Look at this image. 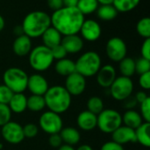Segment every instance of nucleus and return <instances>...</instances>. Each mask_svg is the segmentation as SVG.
Returning a JSON list of instances; mask_svg holds the SVG:
<instances>
[{
  "mask_svg": "<svg viewBox=\"0 0 150 150\" xmlns=\"http://www.w3.org/2000/svg\"><path fill=\"white\" fill-rule=\"evenodd\" d=\"M51 27L62 35L77 34L84 21V16L76 7L63 6L50 16Z\"/></svg>",
  "mask_w": 150,
  "mask_h": 150,
  "instance_id": "nucleus-1",
  "label": "nucleus"
},
{
  "mask_svg": "<svg viewBox=\"0 0 150 150\" xmlns=\"http://www.w3.org/2000/svg\"><path fill=\"white\" fill-rule=\"evenodd\" d=\"M21 27L24 34L29 38L41 37L43 33L51 27V19L45 11H31L24 18Z\"/></svg>",
  "mask_w": 150,
  "mask_h": 150,
  "instance_id": "nucleus-2",
  "label": "nucleus"
},
{
  "mask_svg": "<svg viewBox=\"0 0 150 150\" xmlns=\"http://www.w3.org/2000/svg\"><path fill=\"white\" fill-rule=\"evenodd\" d=\"M46 107L56 114L66 112L71 105V95L63 86L55 85L49 88L43 95Z\"/></svg>",
  "mask_w": 150,
  "mask_h": 150,
  "instance_id": "nucleus-3",
  "label": "nucleus"
},
{
  "mask_svg": "<svg viewBox=\"0 0 150 150\" xmlns=\"http://www.w3.org/2000/svg\"><path fill=\"white\" fill-rule=\"evenodd\" d=\"M76 72L84 78L92 77L98 73L101 68L102 61L100 56L92 50L84 52L75 62Z\"/></svg>",
  "mask_w": 150,
  "mask_h": 150,
  "instance_id": "nucleus-4",
  "label": "nucleus"
},
{
  "mask_svg": "<svg viewBox=\"0 0 150 150\" xmlns=\"http://www.w3.org/2000/svg\"><path fill=\"white\" fill-rule=\"evenodd\" d=\"M3 80L4 85L11 89L13 94L23 93L27 89L28 75L20 68H8L3 74Z\"/></svg>",
  "mask_w": 150,
  "mask_h": 150,
  "instance_id": "nucleus-5",
  "label": "nucleus"
},
{
  "mask_svg": "<svg viewBox=\"0 0 150 150\" xmlns=\"http://www.w3.org/2000/svg\"><path fill=\"white\" fill-rule=\"evenodd\" d=\"M30 66L36 72H45L52 65L54 57L51 50L44 45H39L32 49L28 57Z\"/></svg>",
  "mask_w": 150,
  "mask_h": 150,
  "instance_id": "nucleus-6",
  "label": "nucleus"
},
{
  "mask_svg": "<svg viewBox=\"0 0 150 150\" xmlns=\"http://www.w3.org/2000/svg\"><path fill=\"white\" fill-rule=\"evenodd\" d=\"M97 127L104 133L112 134L122 126L121 114L112 109L103 110V111L97 116Z\"/></svg>",
  "mask_w": 150,
  "mask_h": 150,
  "instance_id": "nucleus-7",
  "label": "nucleus"
},
{
  "mask_svg": "<svg viewBox=\"0 0 150 150\" xmlns=\"http://www.w3.org/2000/svg\"><path fill=\"white\" fill-rule=\"evenodd\" d=\"M110 94L116 101H126L134 91V82L131 78L120 76L109 88Z\"/></svg>",
  "mask_w": 150,
  "mask_h": 150,
  "instance_id": "nucleus-8",
  "label": "nucleus"
},
{
  "mask_svg": "<svg viewBox=\"0 0 150 150\" xmlns=\"http://www.w3.org/2000/svg\"><path fill=\"white\" fill-rule=\"evenodd\" d=\"M39 126L43 132L51 135L61 132L63 128V122L59 114L47 111L43 112L40 117Z\"/></svg>",
  "mask_w": 150,
  "mask_h": 150,
  "instance_id": "nucleus-9",
  "label": "nucleus"
},
{
  "mask_svg": "<svg viewBox=\"0 0 150 150\" xmlns=\"http://www.w3.org/2000/svg\"><path fill=\"white\" fill-rule=\"evenodd\" d=\"M105 52L109 59L119 63L127 57V47L124 40L121 38L112 37L106 42Z\"/></svg>",
  "mask_w": 150,
  "mask_h": 150,
  "instance_id": "nucleus-10",
  "label": "nucleus"
},
{
  "mask_svg": "<svg viewBox=\"0 0 150 150\" xmlns=\"http://www.w3.org/2000/svg\"><path fill=\"white\" fill-rule=\"evenodd\" d=\"M0 134L6 142L12 145L19 144L25 139L23 126L14 121H10L2 126L0 129Z\"/></svg>",
  "mask_w": 150,
  "mask_h": 150,
  "instance_id": "nucleus-11",
  "label": "nucleus"
},
{
  "mask_svg": "<svg viewBox=\"0 0 150 150\" xmlns=\"http://www.w3.org/2000/svg\"><path fill=\"white\" fill-rule=\"evenodd\" d=\"M63 87L71 96H78L82 95L86 88V79L76 72L66 77L65 86Z\"/></svg>",
  "mask_w": 150,
  "mask_h": 150,
  "instance_id": "nucleus-12",
  "label": "nucleus"
},
{
  "mask_svg": "<svg viewBox=\"0 0 150 150\" xmlns=\"http://www.w3.org/2000/svg\"><path fill=\"white\" fill-rule=\"evenodd\" d=\"M79 33H81L82 39H84L87 42H96L101 36L102 28L96 20L84 19Z\"/></svg>",
  "mask_w": 150,
  "mask_h": 150,
  "instance_id": "nucleus-13",
  "label": "nucleus"
},
{
  "mask_svg": "<svg viewBox=\"0 0 150 150\" xmlns=\"http://www.w3.org/2000/svg\"><path fill=\"white\" fill-rule=\"evenodd\" d=\"M48 88V82L42 75L39 73H34L31 76H28L27 89L32 93V95L43 96L47 93Z\"/></svg>",
  "mask_w": 150,
  "mask_h": 150,
  "instance_id": "nucleus-14",
  "label": "nucleus"
},
{
  "mask_svg": "<svg viewBox=\"0 0 150 150\" xmlns=\"http://www.w3.org/2000/svg\"><path fill=\"white\" fill-rule=\"evenodd\" d=\"M97 75L98 84L104 88H109L116 77V70L112 65H105L101 66Z\"/></svg>",
  "mask_w": 150,
  "mask_h": 150,
  "instance_id": "nucleus-15",
  "label": "nucleus"
},
{
  "mask_svg": "<svg viewBox=\"0 0 150 150\" xmlns=\"http://www.w3.org/2000/svg\"><path fill=\"white\" fill-rule=\"evenodd\" d=\"M112 141L122 146L129 142L134 143L136 142L135 131L126 126H121L112 133Z\"/></svg>",
  "mask_w": 150,
  "mask_h": 150,
  "instance_id": "nucleus-16",
  "label": "nucleus"
},
{
  "mask_svg": "<svg viewBox=\"0 0 150 150\" xmlns=\"http://www.w3.org/2000/svg\"><path fill=\"white\" fill-rule=\"evenodd\" d=\"M61 44L69 54H76L83 48V40L78 34L66 35L62 39Z\"/></svg>",
  "mask_w": 150,
  "mask_h": 150,
  "instance_id": "nucleus-17",
  "label": "nucleus"
},
{
  "mask_svg": "<svg viewBox=\"0 0 150 150\" xmlns=\"http://www.w3.org/2000/svg\"><path fill=\"white\" fill-rule=\"evenodd\" d=\"M97 115L86 110L78 114L76 118V124L81 130L90 132L97 127Z\"/></svg>",
  "mask_w": 150,
  "mask_h": 150,
  "instance_id": "nucleus-18",
  "label": "nucleus"
},
{
  "mask_svg": "<svg viewBox=\"0 0 150 150\" xmlns=\"http://www.w3.org/2000/svg\"><path fill=\"white\" fill-rule=\"evenodd\" d=\"M12 50L18 57H25L29 55L32 50V39L25 34L16 37L12 44Z\"/></svg>",
  "mask_w": 150,
  "mask_h": 150,
  "instance_id": "nucleus-19",
  "label": "nucleus"
},
{
  "mask_svg": "<svg viewBox=\"0 0 150 150\" xmlns=\"http://www.w3.org/2000/svg\"><path fill=\"white\" fill-rule=\"evenodd\" d=\"M41 39L43 42L42 45L51 50L52 48L61 44L62 35L55 28L50 27L43 33V34L41 35Z\"/></svg>",
  "mask_w": 150,
  "mask_h": 150,
  "instance_id": "nucleus-20",
  "label": "nucleus"
},
{
  "mask_svg": "<svg viewBox=\"0 0 150 150\" xmlns=\"http://www.w3.org/2000/svg\"><path fill=\"white\" fill-rule=\"evenodd\" d=\"M8 106L11 112L16 114L23 113L27 109V97L23 93L13 94Z\"/></svg>",
  "mask_w": 150,
  "mask_h": 150,
  "instance_id": "nucleus-21",
  "label": "nucleus"
},
{
  "mask_svg": "<svg viewBox=\"0 0 150 150\" xmlns=\"http://www.w3.org/2000/svg\"><path fill=\"white\" fill-rule=\"evenodd\" d=\"M59 134L62 140V142L69 146L76 145L80 141V139H81L79 131L76 128H74L71 126L62 128L61 132L59 133Z\"/></svg>",
  "mask_w": 150,
  "mask_h": 150,
  "instance_id": "nucleus-22",
  "label": "nucleus"
},
{
  "mask_svg": "<svg viewBox=\"0 0 150 150\" xmlns=\"http://www.w3.org/2000/svg\"><path fill=\"white\" fill-rule=\"evenodd\" d=\"M122 123H124V126L135 130L143 123V119L138 111L128 110L122 116Z\"/></svg>",
  "mask_w": 150,
  "mask_h": 150,
  "instance_id": "nucleus-23",
  "label": "nucleus"
},
{
  "mask_svg": "<svg viewBox=\"0 0 150 150\" xmlns=\"http://www.w3.org/2000/svg\"><path fill=\"white\" fill-rule=\"evenodd\" d=\"M54 70L57 74L68 77L70 74L76 72V65L75 62L69 58H63L58 60L54 65Z\"/></svg>",
  "mask_w": 150,
  "mask_h": 150,
  "instance_id": "nucleus-24",
  "label": "nucleus"
},
{
  "mask_svg": "<svg viewBox=\"0 0 150 150\" xmlns=\"http://www.w3.org/2000/svg\"><path fill=\"white\" fill-rule=\"evenodd\" d=\"M150 123L143 122L137 129H135V139L136 142L140 143L142 146L149 148L150 137H149Z\"/></svg>",
  "mask_w": 150,
  "mask_h": 150,
  "instance_id": "nucleus-25",
  "label": "nucleus"
},
{
  "mask_svg": "<svg viewBox=\"0 0 150 150\" xmlns=\"http://www.w3.org/2000/svg\"><path fill=\"white\" fill-rule=\"evenodd\" d=\"M119 70L121 76L131 78L135 73V60L132 57H126L119 62Z\"/></svg>",
  "mask_w": 150,
  "mask_h": 150,
  "instance_id": "nucleus-26",
  "label": "nucleus"
},
{
  "mask_svg": "<svg viewBox=\"0 0 150 150\" xmlns=\"http://www.w3.org/2000/svg\"><path fill=\"white\" fill-rule=\"evenodd\" d=\"M96 11L98 19L104 21H111L114 19L118 15V11L112 4H105V5L98 6Z\"/></svg>",
  "mask_w": 150,
  "mask_h": 150,
  "instance_id": "nucleus-27",
  "label": "nucleus"
},
{
  "mask_svg": "<svg viewBox=\"0 0 150 150\" xmlns=\"http://www.w3.org/2000/svg\"><path fill=\"white\" fill-rule=\"evenodd\" d=\"M141 0H113L112 5L118 12H128L135 9Z\"/></svg>",
  "mask_w": 150,
  "mask_h": 150,
  "instance_id": "nucleus-28",
  "label": "nucleus"
},
{
  "mask_svg": "<svg viewBox=\"0 0 150 150\" xmlns=\"http://www.w3.org/2000/svg\"><path fill=\"white\" fill-rule=\"evenodd\" d=\"M76 7L85 16L95 12L98 8V3L97 0H79Z\"/></svg>",
  "mask_w": 150,
  "mask_h": 150,
  "instance_id": "nucleus-29",
  "label": "nucleus"
},
{
  "mask_svg": "<svg viewBox=\"0 0 150 150\" xmlns=\"http://www.w3.org/2000/svg\"><path fill=\"white\" fill-rule=\"evenodd\" d=\"M46 107L44 96L32 95L27 98V109L33 112H39Z\"/></svg>",
  "mask_w": 150,
  "mask_h": 150,
  "instance_id": "nucleus-30",
  "label": "nucleus"
},
{
  "mask_svg": "<svg viewBox=\"0 0 150 150\" xmlns=\"http://www.w3.org/2000/svg\"><path fill=\"white\" fill-rule=\"evenodd\" d=\"M104 109V103L102 99L98 96H91L87 102V111L95 114L98 115Z\"/></svg>",
  "mask_w": 150,
  "mask_h": 150,
  "instance_id": "nucleus-31",
  "label": "nucleus"
},
{
  "mask_svg": "<svg viewBox=\"0 0 150 150\" xmlns=\"http://www.w3.org/2000/svg\"><path fill=\"white\" fill-rule=\"evenodd\" d=\"M136 30L140 36H142L144 39L150 38V19L149 17L142 18L137 25H136Z\"/></svg>",
  "mask_w": 150,
  "mask_h": 150,
  "instance_id": "nucleus-32",
  "label": "nucleus"
},
{
  "mask_svg": "<svg viewBox=\"0 0 150 150\" xmlns=\"http://www.w3.org/2000/svg\"><path fill=\"white\" fill-rule=\"evenodd\" d=\"M150 72V60L140 57L135 61V72L139 75Z\"/></svg>",
  "mask_w": 150,
  "mask_h": 150,
  "instance_id": "nucleus-33",
  "label": "nucleus"
},
{
  "mask_svg": "<svg viewBox=\"0 0 150 150\" xmlns=\"http://www.w3.org/2000/svg\"><path fill=\"white\" fill-rule=\"evenodd\" d=\"M11 113L12 112L11 111L8 104L0 103V127L4 126L11 121Z\"/></svg>",
  "mask_w": 150,
  "mask_h": 150,
  "instance_id": "nucleus-34",
  "label": "nucleus"
},
{
  "mask_svg": "<svg viewBox=\"0 0 150 150\" xmlns=\"http://www.w3.org/2000/svg\"><path fill=\"white\" fill-rule=\"evenodd\" d=\"M141 116L145 122H150V97H148L143 103H140Z\"/></svg>",
  "mask_w": 150,
  "mask_h": 150,
  "instance_id": "nucleus-35",
  "label": "nucleus"
},
{
  "mask_svg": "<svg viewBox=\"0 0 150 150\" xmlns=\"http://www.w3.org/2000/svg\"><path fill=\"white\" fill-rule=\"evenodd\" d=\"M13 93L4 85H0V103L8 104L11 101Z\"/></svg>",
  "mask_w": 150,
  "mask_h": 150,
  "instance_id": "nucleus-36",
  "label": "nucleus"
},
{
  "mask_svg": "<svg viewBox=\"0 0 150 150\" xmlns=\"http://www.w3.org/2000/svg\"><path fill=\"white\" fill-rule=\"evenodd\" d=\"M39 132V128L35 124H26L25 126H23V133H24V136L25 138H28V139H33L34 137H36V135L38 134Z\"/></svg>",
  "mask_w": 150,
  "mask_h": 150,
  "instance_id": "nucleus-37",
  "label": "nucleus"
},
{
  "mask_svg": "<svg viewBox=\"0 0 150 150\" xmlns=\"http://www.w3.org/2000/svg\"><path fill=\"white\" fill-rule=\"evenodd\" d=\"M51 52H52V56L54 57V60L56 59L57 61L63 59V58H66V56L68 55V53L66 52L65 49L62 47V44H59V45L52 48Z\"/></svg>",
  "mask_w": 150,
  "mask_h": 150,
  "instance_id": "nucleus-38",
  "label": "nucleus"
},
{
  "mask_svg": "<svg viewBox=\"0 0 150 150\" xmlns=\"http://www.w3.org/2000/svg\"><path fill=\"white\" fill-rule=\"evenodd\" d=\"M139 84L140 87L143 90H149L150 89V72H146L144 74L140 75L139 78Z\"/></svg>",
  "mask_w": 150,
  "mask_h": 150,
  "instance_id": "nucleus-39",
  "label": "nucleus"
},
{
  "mask_svg": "<svg viewBox=\"0 0 150 150\" xmlns=\"http://www.w3.org/2000/svg\"><path fill=\"white\" fill-rule=\"evenodd\" d=\"M142 57L150 60V38L145 39L141 48Z\"/></svg>",
  "mask_w": 150,
  "mask_h": 150,
  "instance_id": "nucleus-40",
  "label": "nucleus"
},
{
  "mask_svg": "<svg viewBox=\"0 0 150 150\" xmlns=\"http://www.w3.org/2000/svg\"><path fill=\"white\" fill-rule=\"evenodd\" d=\"M48 143L51 147L58 149L59 147H61L62 145V140L59 133L51 134L48 138Z\"/></svg>",
  "mask_w": 150,
  "mask_h": 150,
  "instance_id": "nucleus-41",
  "label": "nucleus"
},
{
  "mask_svg": "<svg viewBox=\"0 0 150 150\" xmlns=\"http://www.w3.org/2000/svg\"><path fill=\"white\" fill-rule=\"evenodd\" d=\"M100 150H124V148L122 145H120L112 141L105 142Z\"/></svg>",
  "mask_w": 150,
  "mask_h": 150,
  "instance_id": "nucleus-42",
  "label": "nucleus"
},
{
  "mask_svg": "<svg viewBox=\"0 0 150 150\" xmlns=\"http://www.w3.org/2000/svg\"><path fill=\"white\" fill-rule=\"evenodd\" d=\"M47 2L48 7L51 10H53L54 11H55L64 6L62 0H47Z\"/></svg>",
  "mask_w": 150,
  "mask_h": 150,
  "instance_id": "nucleus-43",
  "label": "nucleus"
},
{
  "mask_svg": "<svg viewBox=\"0 0 150 150\" xmlns=\"http://www.w3.org/2000/svg\"><path fill=\"white\" fill-rule=\"evenodd\" d=\"M148 97H149V96L147 95V93H146L145 91H139V92H137V94L135 95L134 99H135L136 103H143Z\"/></svg>",
  "mask_w": 150,
  "mask_h": 150,
  "instance_id": "nucleus-44",
  "label": "nucleus"
},
{
  "mask_svg": "<svg viewBox=\"0 0 150 150\" xmlns=\"http://www.w3.org/2000/svg\"><path fill=\"white\" fill-rule=\"evenodd\" d=\"M79 0H62L63 5L68 7H76Z\"/></svg>",
  "mask_w": 150,
  "mask_h": 150,
  "instance_id": "nucleus-45",
  "label": "nucleus"
},
{
  "mask_svg": "<svg viewBox=\"0 0 150 150\" xmlns=\"http://www.w3.org/2000/svg\"><path fill=\"white\" fill-rule=\"evenodd\" d=\"M13 33H14L15 35H17V37H18V36H20V35H22V34H24L22 27H21V26H17V27H15L14 29H13Z\"/></svg>",
  "mask_w": 150,
  "mask_h": 150,
  "instance_id": "nucleus-46",
  "label": "nucleus"
},
{
  "mask_svg": "<svg viewBox=\"0 0 150 150\" xmlns=\"http://www.w3.org/2000/svg\"><path fill=\"white\" fill-rule=\"evenodd\" d=\"M58 150H76L73 146H69V145H67V144H64V145H62L61 147L58 148Z\"/></svg>",
  "mask_w": 150,
  "mask_h": 150,
  "instance_id": "nucleus-47",
  "label": "nucleus"
},
{
  "mask_svg": "<svg viewBox=\"0 0 150 150\" xmlns=\"http://www.w3.org/2000/svg\"><path fill=\"white\" fill-rule=\"evenodd\" d=\"M98 4H100L101 5H105V4H112L113 0H97Z\"/></svg>",
  "mask_w": 150,
  "mask_h": 150,
  "instance_id": "nucleus-48",
  "label": "nucleus"
},
{
  "mask_svg": "<svg viewBox=\"0 0 150 150\" xmlns=\"http://www.w3.org/2000/svg\"><path fill=\"white\" fill-rule=\"evenodd\" d=\"M76 150H93L92 148L90 146V145H87V144H83V145H81L80 147H78Z\"/></svg>",
  "mask_w": 150,
  "mask_h": 150,
  "instance_id": "nucleus-49",
  "label": "nucleus"
},
{
  "mask_svg": "<svg viewBox=\"0 0 150 150\" xmlns=\"http://www.w3.org/2000/svg\"><path fill=\"white\" fill-rule=\"evenodd\" d=\"M4 26H5V21H4V17L0 14V32L4 28Z\"/></svg>",
  "mask_w": 150,
  "mask_h": 150,
  "instance_id": "nucleus-50",
  "label": "nucleus"
},
{
  "mask_svg": "<svg viewBox=\"0 0 150 150\" xmlns=\"http://www.w3.org/2000/svg\"><path fill=\"white\" fill-rule=\"evenodd\" d=\"M2 148H3V144H2V143L0 142V149H1Z\"/></svg>",
  "mask_w": 150,
  "mask_h": 150,
  "instance_id": "nucleus-51",
  "label": "nucleus"
},
{
  "mask_svg": "<svg viewBox=\"0 0 150 150\" xmlns=\"http://www.w3.org/2000/svg\"><path fill=\"white\" fill-rule=\"evenodd\" d=\"M0 137H1V134H0Z\"/></svg>",
  "mask_w": 150,
  "mask_h": 150,
  "instance_id": "nucleus-52",
  "label": "nucleus"
}]
</instances>
